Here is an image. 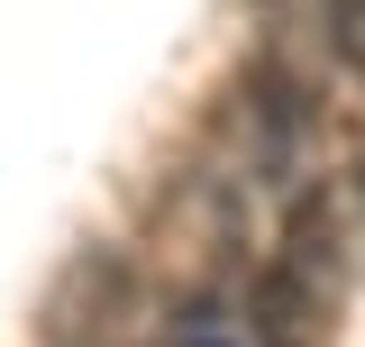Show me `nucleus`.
Masks as SVG:
<instances>
[{
  "instance_id": "f257e3e1",
  "label": "nucleus",
  "mask_w": 365,
  "mask_h": 347,
  "mask_svg": "<svg viewBox=\"0 0 365 347\" xmlns=\"http://www.w3.org/2000/svg\"><path fill=\"white\" fill-rule=\"evenodd\" d=\"M319 28H329V46H338L347 83L365 91V0H319Z\"/></svg>"
},
{
  "instance_id": "f03ea898",
  "label": "nucleus",
  "mask_w": 365,
  "mask_h": 347,
  "mask_svg": "<svg viewBox=\"0 0 365 347\" xmlns=\"http://www.w3.org/2000/svg\"><path fill=\"white\" fill-rule=\"evenodd\" d=\"M192 347H228V338H192Z\"/></svg>"
}]
</instances>
